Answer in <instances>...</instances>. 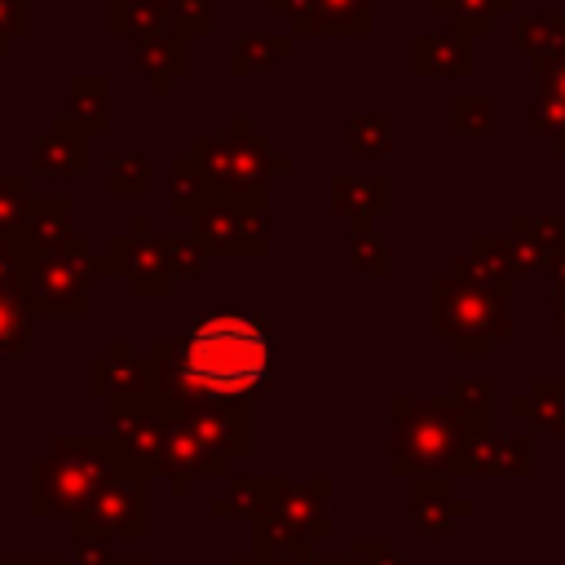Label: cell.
Returning a JSON list of instances; mask_svg holds the SVG:
<instances>
[{
  "instance_id": "obj_2",
  "label": "cell",
  "mask_w": 565,
  "mask_h": 565,
  "mask_svg": "<svg viewBox=\"0 0 565 565\" xmlns=\"http://www.w3.org/2000/svg\"><path fill=\"white\" fill-rule=\"evenodd\" d=\"M547 269H552V278H556V291L565 296V256H552V265H547Z\"/></svg>"
},
{
  "instance_id": "obj_1",
  "label": "cell",
  "mask_w": 565,
  "mask_h": 565,
  "mask_svg": "<svg viewBox=\"0 0 565 565\" xmlns=\"http://www.w3.org/2000/svg\"><path fill=\"white\" fill-rule=\"evenodd\" d=\"M269 344L252 318H207L181 344V380L207 397H238L265 380Z\"/></svg>"
},
{
  "instance_id": "obj_3",
  "label": "cell",
  "mask_w": 565,
  "mask_h": 565,
  "mask_svg": "<svg viewBox=\"0 0 565 565\" xmlns=\"http://www.w3.org/2000/svg\"><path fill=\"white\" fill-rule=\"evenodd\" d=\"M556 335H565V296L556 300Z\"/></svg>"
}]
</instances>
